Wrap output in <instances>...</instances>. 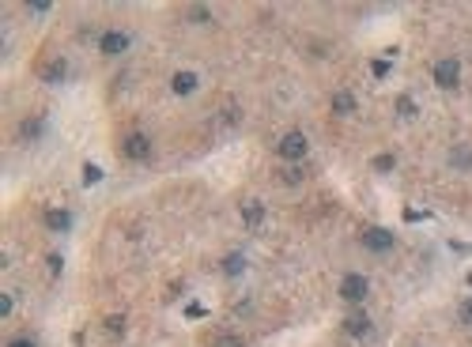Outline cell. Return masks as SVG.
I'll list each match as a JSON object with an SVG mask.
<instances>
[{"label":"cell","mask_w":472,"mask_h":347,"mask_svg":"<svg viewBox=\"0 0 472 347\" xmlns=\"http://www.w3.org/2000/svg\"><path fill=\"white\" fill-rule=\"evenodd\" d=\"M276 151H280V159H287V163H303L306 151H310V140L298 129H291V132H283V136H280V148Z\"/></svg>","instance_id":"1"},{"label":"cell","mask_w":472,"mask_h":347,"mask_svg":"<svg viewBox=\"0 0 472 347\" xmlns=\"http://www.w3.org/2000/svg\"><path fill=\"white\" fill-rule=\"evenodd\" d=\"M431 76H435V84L442 91H453L457 84H461V61H457V57H442V61H435Z\"/></svg>","instance_id":"2"},{"label":"cell","mask_w":472,"mask_h":347,"mask_svg":"<svg viewBox=\"0 0 472 347\" xmlns=\"http://www.w3.org/2000/svg\"><path fill=\"white\" fill-rule=\"evenodd\" d=\"M366 295H371V279H366V276L348 272L344 279H340V298H344V302H363Z\"/></svg>","instance_id":"3"},{"label":"cell","mask_w":472,"mask_h":347,"mask_svg":"<svg viewBox=\"0 0 472 347\" xmlns=\"http://www.w3.org/2000/svg\"><path fill=\"white\" fill-rule=\"evenodd\" d=\"M363 246L371 253H389L393 246H397V238H393L389 226H366V231H363Z\"/></svg>","instance_id":"4"},{"label":"cell","mask_w":472,"mask_h":347,"mask_svg":"<svg viewBox=\"0 0 472 347\" xmlns=\"http://www.w3.org/2000/svg\"><path fill=\"white\" fill-rule=\"evenodd\" d=\"M121 155L136 159V163H140V159H148L151 155V136H148V132H129V136L121 140Z\"/></svg>","instance_id":"5"},{"label":"cell","mask_w":472,"mask_h":347,"mask_svg":"<svg viewBox=\"0 0 472 347\" xmlns=\"http://www.w3.org/2000/svg\"><path fill=\"white\" fill-rule=\"evenodd\" d=\"M344 332L351 340H366V336H374V321L366 313H348L344 317Z\"/></svg>","instance_id":"6"},{"label":"cell","mask_w":472,"mask_h":347,"mask_svg":"<svg viewBox=\"0 0 472 347\" xmlns=\"http://www.w3.org/2000/svg\"><path fill=\"white\" fill-rule=\"evenodd\" d=\"M99 49L110 53V57H117V53L129 49V34H125V31H106V34H99Z\"/></svg>","instance_id":"7"},{"label":"cell","mask_w":472,"mask_h":347,"mask_svg":"<svg viewBox=\"0 0 472 347\" xmlns=\"http://www.w3.org/2000/svg\"><path fill=\"white\" fill-rule=\"evenodd\" d=\"M170 91H174V95H193L196 91V72H174V79H170Z\"/></svg>","instance_id":"8"},{"label":"cell","mask_w":472,"mask_h":347,"mask_svg":"<svg viewBox=\"0 0 472 347\" xmlns=\"http://www.w3.org/2000/svg\"><path fill=\"white\" fill-rule=\"evenodd\" d=\"M242 223L246 226H261L265 223V204H261V200H246L242 204Z\"/></svg>","instance_id":"9"},{"label":"cell","mask_w":472,"mask_h":347,"mask_svg":"<svg viewBox=\"0 0 472 347\" xmlns=\"http://www.w3.org/2000/svg\"><path fill=\"white\" fill-rule=\"evenodd\" d=\"M450 166L453 170H472V148L468 144H453L450 148Z\"/></svg>","instance_id":"10"},{"label":"cell","mask_w":472,"mask_h":347,"mask_svg":"<svg viewBox=\"0 0 472 347\" xmlns=\"http://www.w3.org/2000/svg\"><path fill=\"white\" fill-rule=\"evenodd\" d=\"M46 226H49V231H69V226H72V216H69L64 208H49V211H46Z\"/></svg>","instance_id":"11"},{"label":"cell","mask_w":472,"mask_h":347,"mask_svg":"<svg viewBox=\"0 0 472 347\" xmlns=\"http://www.w3.org/2000/svg\"><path fill=\"white\" fill-rule=\"evenodd\" d=\"M356 110V95L351 91H336L333 95V114H351Z\"/></svg>","instance_id":"12"},{"label":"cell","mask_w":472,"mask_h":347,"mask_svg":"<svg viewBox=\"0 0 472 347\" xmlns=\"http://www.w3.org/2000/svg\"><path fill=\"white\" fill-rule=\"evenodd\" d=\"M223 272H227V276H242L246 272V257H242V253H227V257H223Z\"/></svg>","instance_id":"13"},{"label":"cell","mask_w":472,"mask_h":347,"mask_svg":"<svg viewBox=\"0 0 472 347\" xmlns=\"http://www.w3.org/2000/svg\"><path fill=\"white\" fill-rule=\"evenodd\" d=\"M23 136H27V140H38V132H42V121H38V117H27V121H23Z\"/></svg>","instance_id":"14"},{"label":"cell","mask_w":472,"mask_h":347,"mask_svg":"<svg viewBox=\"0 0 472 347\" xmlns=\"http://www.w3.org/2000/svg\"><path fill=\"white\" fill-rule=\"evenodd\" d=\"M457 321L472 328V298H461V306H457Z\"/></svg>","instance_id":"15"},{"label":"cell","mask_w":472,"mask_h":347,"mask_svg":"<svg viewBox=\"0 0 472 347\" xmlns=\"http://www.w3.org/2000/svg\"><path fill=\"white\" fill-rule=\"evenodd\" d=\"M186 19H193V23H204V19H212V11H208L204 4H193V8L186 11Z\"/></svg>","instance_id":"16"},{"label":"cell","mask_w":472,"mask_h":347,"mask_svg":"<svg viewBox=\"0 0 472 347\" xmlns=\"http://www.w3.org/2000/svg\"><path fill=\"white\" fill-rule=\"evenodd\" d=\"M106 328L114 332V336H121V332H125V317H121V313H110V317H106Z\"/></svg>","instance_id":"17"},{"label":"cell","mask_w":472,"mask_h":347,"mask_svg":"<svg viewBox=\"0 0 472 347\" xmlns=\"http://www.w3.org/2000/svg\"><path fill=\"white\" fill-rule=\"evenodd\" d=\"M397 114H404V117H412V114H416V102H412L408 95H401V99H397Z\"/></svg>","instance_id":"18"},{"label":"cell","mask_w":472,"mask_h":347,"mask_svg":"<svg viewBox=\"0 0 472 347\" xmlns=\"http://www.w3.org/2000/svg\"><path fill=\"white\" fill-rule=\"evenodd\" d=\"M99 178H102V170H99L95 163H87V166H84V185H95Z\"/></svg>","instance_id":"19"},{"label":"cell","mask_w":472,"mask_h":347,"mask_svg":"<svg viewBox=\"0 0 472 347\" xmlns=\"http://www.w3.org/2000/svg\"><path fill=\"white\" fill-rule=\"evenodd\" d=\"M212 347H246V340L242 336H216Z\"/></svg>","instance_id":"20"},{"label":"cell","mask_w":472,"mask_h":347,"mask_svg":"<svg viewBox=\"0 0 472 347\" xmlns=\"http://www.w3.org/2000/svg\"><path fill=\"white\" fill-rule=\"evenodd\" d=\"M61 76H64V61H54V64L46 69V79H61Z\"/></svg>","instance_id":"21"},{"label":"cell","mask_w":472,"mask_h":347,"mask_svg":"<svg viewBox=\"0 0 472 347\" xmlns=\"http://www.w3.org/2000/svg\"><path fill=\"white\" fill-rule=\"evenodd\" d=\"M11 310H16V302H11V295H0V317H11Z\"/></svg>","instance_id":"22"},{"label":"cell","mask_w":472,"mask_h":347,"mask_svg":"<svg viewBox=\"0 0 472 347\" xmlns=\"http://www.w3.org/2000/svg\"><path fill=\"white\" fill-rule=\"evenodd\" d=\"M374 170H382V174L393 170V155H378V159H374Z\"/></svg>","instance_id":"23"},{"label":"cell","mask_w":472,"mask_h":347,"mask_svg":"<svg viewBox=\"0 0 472 347\" xmlns=\"http://www.w3.org/2000/svg\"><path fill=\"white\" fill-rule=\"evenodd\" d=\"M371 72H374L378 79H382V76H389V61H374V64H371Z\"/></svg>","instance_id":"24"},{"label":"cell","mask_w":472,"mask_h":347,"mask_svg":"<svg viewBox=\"0 0 472 347\" xmlns=\"http://www.w3.org/2000/svg\"><path fill=\"white\" fill-rule=\"evenodd\" d=\"M283 181L287 185H298V181H303V170H283Z\"/></svg>","instance_id":"25"},{"label":"cell","mask_w":472,"mask_h":347,"mask_svg":"<svg viewBox=\"0 0 472 347\" xmlns=\"http://www.w3.org/2000/svg\"><path fill=\"white\" fill-rule=\"evenodd\" d=\"M8 347H38L31 336H16V340H8Z\"/></svg>","instance_id":"26"},{"label":"cell","mask_w":472,"mask_h":347,"mask_svg":"<svg viewBox=\"0 0 472 347\" xmlns=\"http://www.w3.org/2000/svg\"><path fill=\"white\" fill-rule=\"evenodd\" d=\"M27 11H49V0H31Z\"/></svg>","instance_id":"27"},{"label":"cell","mask_w":472,"mask_h":347,"mask_svg":"<svg viewBox=\"0 0 472 347\" xmlns=\"http://www.w3.org/2000/svg\"><path fill=\"white\" fill-rule=\"evenodd\" d=\"M61 264H64L61 253H49V272H61Z\"/></svg>","instance_id":"28"}]
</instances>
